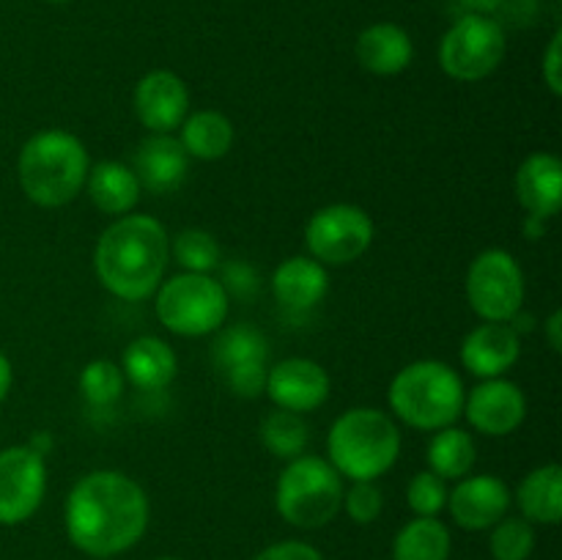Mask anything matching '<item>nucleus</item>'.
I'll list each match as a JSON object with an SVG mask.
<instances>
[{
	"label": "nucleus",
	"instance_id": "nucleus-1",
	"mask_svg": "<svg viewBox=\"0 0 562 560\" xmlns=\"http://www.w3.org/2000/svg\"><path fill=\"white\" fill-rule=\"evenodd\" d=\"M148 494L135 478L119 470H93L66 494V536L93 560L126 552L148 527Z\"/></svg>",
	"mask_w": 562,
	"mask_h": 560
},
{
	"label": "nucleus",
	"instance_id": "nucleus-2",
	"mask_svg": "<svg viewBox=\"0 0 562 560\" xmlns=\"http://www.w3.org/2000/svg\"><path fill=\"white\" fill-rule=\"evenodd\" d=\"M170 261L165 225L151 214H124L102 231L93 247V272L104 291L124 302L157 294Z\"/></svg>",
	"mask_w": 562,
	"mask_h": 560
},
{
	"label": "nucleus",
	"instance_id": "nucleus-3",
	"mask_svg": "<svg viewBox=\"0 0 562 560\" xmlns=\"http://www.w3.org/2000/svg\"><path fill=\"white\" fill-rule=\"evenodd\" d=\"M86 143L66 130H42L25 141L16 157L20 187L31 203L58 209L75 201L88 179Z\"/></svg>",
	"mask_w": 562,
	"mask_h": 560
},
{
	"label": "nucleus",
	"instance_id": "nucleus-4",
	"mask_svg": "<svg viewBox=\"0 0 562 560\" xmlns=\"http://www.w3.org/2000/svg\"><path fill=\"white\" fill-rule=\"evenodd\" d=\"M401 456V432L376 406H351L329 426L327 461L349 481H376Z\"/></svg>",
	"mask_w": 562,
	"mask_h": 560
},
{
	"label": "nucleus",
	"instance_id": "nucleus-5",
	"mask_svg": "<svg viewBox=\"0 0 562 560\" xmlns=\"http://www.w3.org/2000/svg\"><path fill=\"white\" fill-rule=\"evenodd\" d=\"M464 382L442 360H415L401 368L387 390L390 410L417 432L456 426L464 412Z\"/></svg>",
	"mask_w": 562,
	"mask_h": 560
},
{
	"label": "nucleus",
	"instance_id": "nucleus-6",
	"mask_svg": "<svg viewBox=\"0 0 562 560\" xmlns=\"http://www.w3.org/2000/svg\"><path fill=\"white\" fill-rule=\"evenodd\" d=\"M274 508L300 530L329 525L344 508V478L322 456L302 453L285 461L274 486Z\"/></svg>",
	"mask_w": 562,
	"mask_h": 560
},
{
	"label": "nucleus",
	"instance_id": "nucleus-7",
	"mask_svg": "<svg viewBox=\"0 0 562 560\" xmlns=\"http://www.w3.org/2000/svg\"><path fill=\"white\" fill-rule=\"evenodd\" d=\"M154 313L168 333L203 338L223 329L231 313V294L212 275L181 272L162 280L154 294Z\"/></svg>",
	"mask_w": 562,
	"mask_h": 560
},
{
	"label": "nucleus",
	"instance_id": "nucleus-8",
	"mask_svg": "<svg viewBox=\"0 0 562 560\" xmlns=\"http://www.w3.org/2000/svg\"><path fill=\"white\" fill-rule=\"evenodd\" d=\"M508 38L494 16L461 14L439 42V66L456 82H481L503 64Z\"/></svg>",
	"mask_w": 562,
	"mask_h": 560
},
{
	"label": "nucleus",
	"instance_id": "nucleus-9",
	"mask_svg": "<svg viewBox=\"0 0 562 560\" xmlns=\"http://www.w3.org/2000/svg\"><path fill=\"white\" fill-rule=\"evenodd\" d=\"M467 302L483 322H510L525 305V272L514 253L488 247L472 258L464 280Z\"/></svg>",
	"mask_w": 562,
	"mask_h": 560
},
{
	"label": "nucleus",
	"instance_id": "nucleus-10",
	"mask_svg": "<svg viewBox=\"0 0 562 560\" xmlns=\"http://www.w3.org/2000/svg\"><path fill=\"white\" fill-rule=\"evenodd\" d=\"M373 236L371 214L357 203H329L313 212L305 225L307 253L324 267L355 264L373 245Z\"/></svg>",
	"mask_w": 562,
	"mask_h": 560
},
{
	"label": "nucleus",
	"instance_id": "nucleus-11",
	"mask_svg": "<svg viewBox=\"0 0 562 560\" xmlns=\"http://www.w3.org/2000/svg\"><path fill=\"white\" fill-rule=\"evenodd\" d=\"M212 362L225 388L239 399H258L267 388L269 340L250 324L217 329L212 344Z\"/></svg>",
	"mask_w": 562,
	"mask_h": 560
},
{
	"label": "nucleus",
	"instance_id": "nucleus-12",
	"mask_svg": "<svg viewBox=\"0 0 562 560\" xmlns=\"http://www.w3.org/2000/svg\"><path fill=\"white\" fill-rule=\"evenodd\" d=\"M47 494V461L31 445L0 450V525L31 519Z\"/></svg>",
	"mask_w": 562,
	"mask_h": 560
},
{
	"label": "nucleus",
	"instance_id": "nucleus-13",
	"mask_svg": "<svg viewBox=\"0 0 562 560\" xmlns=\"http://www.w3.org/2000/svg\"><path fill=\"white\" fill-rule=\"evenodd\" d=\"M329 390H333V379L322 362L311 360V357H285V360L269 366L263 395L278 410L307 415L327 404Z\"/></svg>",
	"mask_w": 562,
	"mask_h": 560
},
{
	"label": "nucleus",
	"instance_id": "nucleus-14",
	"mask_svg": "<svg viewBox=\"0 0 562 560\" xmlns=\"http://www.w3.org/2000/svg\"><path fill=\"white\" fill-rule=\"evenodd\" d=\"M472 428L486 437H508L525 423L527 395L510 379H481V384L464 395V412Z\"/></svg>",
	"mask_w": 562,
	"mask_h": 560
},
{
	"label": "nucleus",
	"instance_id": "nucleus-15",
	"mask_svg": "<svg viewBox=\"0 0 562 560\" xmlns=\"http://www.w3.org/2000/svg\"><path fill=\"white\" fill-rule=\"evenodd\" d=\"M132 104L137 121L151 135H173L190 115V88L176 71L154 69L137 80Z\"/></svg>",
	"mask_w": 562,
	"mask_h": 560
},
{
	"label": "nucleus",
	"instance_id": "nucleus-16",
	"mask_svg": "<svg viewBox=\"0 0 562 560\" xmlns=\"http://www.w3.org/2000/svg\"><path fill=\"white\" fill-rule=\"evenodd\" d=\"M510 503V489L503 478L497 475H464L456 481V486L448 492V505L456 525L461 530L481 533L492 530L503 516H508Z\"/></svg>",
	"mask_w": 562,
	"mask_h": 560
},
{
	"label": "nucleus",
	"instance_id": "nucleus-17",
	"mask_svg": "<svg viewBox=\"0 0 562 560\" xmlns=\"http://www.w3.org/2000/svg\"><path fill=\"white\" fill-rule=\"evenodd\" d=\"M461 366L477 379L505 377L521 357V338L508 322H483L461 340Z\"/></svg>",
	"mask_w": 562,
	"mask_h": 560
},
{
	"label": "nucleus",
	"instance_id": "nucleus-18",
	"mask_svg": "<svg viewBox=\"0 0 562 560\" xmlns=\"http://www.w3.org/2000/svg\"><path fill=\"white\" fill-rule=\"evenodd\" d=\"M516 201L527 214L552 220L562 206V163L558 154L532 152L514 176Z\"/></svg>",
	"mask_w": 562,
	"mask_h": 560
},
{
	"label": "nucleus",
	"instance_id": "nucleus-19",
	"mask_svg": "<svg viewBox=\"0 0 562 560\" xmlns=\"http://www.w3.org/2000/svg\"><path fill=\"white\" fill-rule=\"evenodd\" d=\"M132 170H135L143 190H148L151 195H168V192L179 190L184 184L187 170H190V157L181 148L179 137L148 135L137 146Z\"/></svg>",
	"mask_w": 562,
	"mask_h": 560
},
{
	"label": "nucleus",
	"instance_id": "nucleus-20",
	"mask_svg": "<svg viewBox=\"0 0 562 560\" xmlns=\"http://www.w3.org/2000/svg\"><path fill=\"white\" fill-rule=\"evenodd\" d=\"M357 64L376 77H395L409 69L415 58L412 36L395 22H373L357 36Z\"/></svg>",
	"mask_w": 562,
	"mask_h": 560
},
{
	"label": "nucleus",
	"instance_id": "nucleus-21",
	"mask_svg": "<svg viewBox=\"0 0 562 560\" xmlns=\"http://www.w3.org/2000/svg\"><path fill=\"white\" fill-rule=\"evenodd\" d=\"M272 291L289 311H313L329 294V275L311 256H289L272 272Z\"/></svg>",
	"mask_w": 562,
	"mask_h": 560
},
{
	"label": "nucleus",
	"instance_id": "nucleus-22",
	"mask_svg": "<svg viewBox=\"0 0 562 560\" xmlns=\"http://www.w3.org/2000/svg\"><path fill=\"white\" fill-rule=\"evenodd\" d=\"M121 371L132 388L154 393L173 382L179 373V357L170 349L168 340L157 335H140L121 355Z\"/></svg>",
	"mask_w": 562,
	"mask_h": 560
},
{
	"label": "nucleus",
	"instance_id": "nucleus-23",
	"mask_svg": "<svg viewBox=\"0 0 562 560\" xmlns=\"http://www.w3.org/2000/svg\"><path fill=\"white\" fill-rule=\"evenodd\" d=\"M82 190H88V198L99 212L113 214V217L132 214V209L137 206L143 195L135 170L119 159H102V163L91 165Z\"/></svg>",
	"mask_w": 562,
	"mask_h": 560
},
{
	"label": "nucleus",
	"instance_id": "nucleus-24",
	"mask_svg": "<svg viewBox=\"0 0 562 560\" xmlns=\"http://www.w3.org/2000/svg\"><path fill=\"white\" fill-rule=\"evenodd\" d=\"M179 143L190 159L217 163L234 148V121L220 110H195L181 121Z\"/></svg>",
	"mask_w": 562,
	"mask_h": 560
},
{
	"label": "nucleus",
	"instance_id": "nucleus-25",
	"mask_svg": "<svg viewBox=\"0 0 562 560\" xmlns=\"http://www.w3.org/2000/svg\"><path fill=\"white\" fill-rule=\"evenodd\" d=\"M516 503L530 525H558L562 519V467L541 464L521 478Z\"/></svg>",
	"mask_w": 562,
	"mask_h": 560
},
{
	"label": "nucleus",
	"instance_id": "nucleus-26",
	"mask_svg": "<svg viewBox=\"0 0 562 560\" xmlns=\"http://www.w3.org/2000/svg\"><path fill=\"white\" fill-rule=\"evenodd\" d=\"M453 536L439 516H415L393 538V560H448Z\"/></svg>",
	"mask_w": 562,
	"mask_h": 560
},
{
	"label": "nucleus",
	"instance_id": "nucleus-27",
	"mask_svg": "<svg viewBox=\"0 0 562 560\" xmlns=\"http://www.w3.org/2000/svg\"><path fill=\"white\" fill-rule=\"evenodd\" d=\"M477 461V445L467 428L445 426L434 432L426 448V464L428 470L437 472L445 481H459V478L470 475L472 467Z\"/></svg>",
	"mask_w": 562,
	"mask_h": 560
},
{
	"label": "nucleus",
	"instance_id": "nucleus-28",
	"mask_svg": "<svg viewBox=\"0 0 562 560\" xmlns=\"http://www.w3.org/2000/svg\"><path fill=\"white\" fill-rule=\"evenodd\" d=\"M261 443L274 459L291 461L302 456L311 443V426H307L305 415L289 410H278L274 406L267 417L261 421Z\"/></svg>",
	"mask_w": 562,
	"mask_h": 560
},
{
	"label": "nucleus",
	"instance_id": "nucleus-29",
	"mask_svg": "<svg viewBox=\"0 0 562 560\" xmlns=\"http://www.w3.org/2000/svg\"><path fill=\"white\" fill-rule=\"evenodd\" d=\"M170 258H176V264L184 272L209 275L212 269L220 267L223 250H220V242L209 231L184 228L170 239Z\"/></svg>",
	"mask_w": 562,
	"mask_h": 560
},
{
	"label": "nucleus",
	"instance_id": "nucleus-30",
	"mask_svg": "<svg viewBox=\"0 0 562 560\" xmlns=\"http://www.w3.org/2000/svg\"><path fill=\"white\" fill-rule=\"evenodd\" d=\"M124 371L113 360H91L80 371V393L97 410H108L124 393Z\"/></svg>",
	"mask_w": 562,
	"mask_h": 560
},
{
	"label": "nucleus",
	"instance_id": "nucleus-31",
	"mask_svg": "<svg viewBox=\"0 0 562 560\" xmlns=\"http://www.w3.org/2000/svg\"><path fill=\"white\" fill-rule=\"evenodd\" d=\"M536 549V527L525 516H503L488 530V552L494 560H527Z\"/></svg>",
	"mask_w": 562,
	"mask_h": 560
},
{
	"label": "nucleus",
	"instance_id": "nucleus-32",
	"mask_svg": "<svg viewBox=\"0 0 562 560\" xmlns=\"http://www.w3.org/2000/svg\"><path fill=\"white\" fill-rule=\"evenodd\" d=\"M448 481L437 472L423 470L406 486V503L415 511V516H439L448 505Z\"/></svg>",
	"mask_w": 562,
	"mask_h": 560
},
{
	"label": "nucleus",
	"instance_id": "nucleus-33",
	"mask_svg": "<svg viewBox=\"0 0 562 560\" xmlns=\"http://www.w3.org/2000/svg\"><path fill=\"white\" fill-rule=\"evenodd\" d=\"M344 508L357 525H373L384 511V492L376 481H351L344 489Z\"/></svg>",
	"mask_w": 562,
	"mask_h": 560
},
{
	"label": "nucleus",
	"instance_id": "nucleus-34",
	"mask_svg": "<svg viewBox=\"0 0 562 560\" xmlns=\"http://www.w3.org/2000/svg\"><path fill=\"white\" fill-rule=\"evenodd\" d=\"M541 75L549 91L562 97V31H554L541 60Z\"/></svg>",
	"mask_w": 562,
	"mask_h": 560
},
{
	"label": "nucleus",
	"instance_id": "nucleus-35",
	"mask_svg": "<svg viewBox=\"0 0 562 560\" xmlns=\"http://www.w3.org/2000/svg\"><path fill=\"white\" fill-rule=\"evenodd\" d=\"M252 560H324V555L316 547H311V544L289 538V541L269 544Z\"/></svg>",
	"mask_w": 562,
	"mask_h": 560
},
{
	"label": "nucleus",
	"instance_id": "nucleus-36",
	"mask_svg": "<svg viewBox=\"0 0 562 560\" xmlns=\"http://www.w3.org/2000/svg\"><path fill=\"white\" fill-rule=\"evenodd\" d=\"M461 9V14H481V16H494L505 5V0H456Z\"/></svg>",
	"mask_w": 562,
	"mask_h": 560
},
{
	"label": "nucleus",
	"instance_id": "nucleus-37",
	"mask_svg": "<svg viewBox=\"0 0 562 560\" xmlns=\"http://www.w3.org/2000/svg\"><path fill=\"white\" fill-rule=\"evenodd\" d=\"M543 333H547V344L554 355L562 351V311H552L543 322Z\"/></svg>",
	"mask_w": 562,
	"mask_h": 560
},
{
	"label": "nucleus",
	"instance_id": "nucleus-38",
	"mask_svg": "<svg viewBox=\"0 0 562 560\" xmlns=\"http://www.w3.org/2000/svg\"><path fill=\"white\" fill-rule=\"evenodd\" d=\"M11 384H14V368H11L9 357L0 351V404H3L5 395H9Z\"/></svg>",
	"mask_w": 562,
	"mask_h": 560
},
{
	"label": "nucleus",
	"instance_id": "nucleus-39",
	"mask_svg": "<svg viewBox=\"0 0 562 560\" xmlns=\"http://www.w3.org/2000/svg\"><path fill=\"white\" fill-rule=\"evenodd\" d=\"M543 231H547V220L527 214V236H530V239H541Z\"/></svg>",
	"mask_w": 562,
	"mask_h": 560
},
{
	"label": "nucleus",
	"instance_id": "nucleus-40",
	"mask_svg": "<svg viewBox=\"0 0 562 560\" xmlns=\"http://www.w3.org/2000/svg\"><path fill=\"white\" fill-rule=\"evenodd\" d=\"M47 3H69V0H47Z\"/></svg>",
	"mask_w": 562,
	"mask_h": 560
},
{
	"label": "nucleus",
	"instance_id": "nucleus-41",
	"mask_svg": "<svg viewBox=\"0 0 562 560\" xmlns=\"http://www.w3.org/2000/svg\"><path fill=\"white\" fill-rule=\"evenodd\" d=\"M157 560H179V558H157Z\"/></svg>",
	"mask_w": 562,
	"mask_h": 560
},
{
	"label": "nucleus",
	"instance_id": "nucleus-42",
	"mask_svg": "<svg viewBox=\"0 0 562 560\" xmlns=\"http://www.w3.org/2000/svg\"><path fill=\"white\" fill-rule=\"evenodd\" d=\"M91 560H93V558H91Z\"/></svg>",
	"mask_w": 562,
	"mask_h": 560
}]
</instances>
